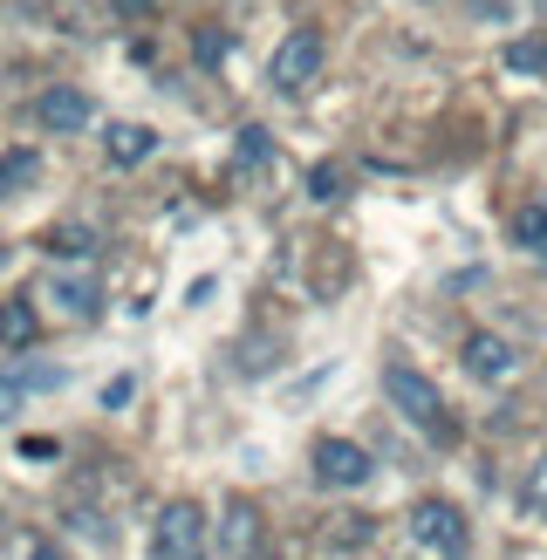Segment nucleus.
<instances>
[{"label": "nucleus", "mask_w": 547, "mask_h": 560, "mask_svg": "<svg viewBox=\"0 0 547 560\" xmlns=\"http://www.w3.org/2000/svg\"><path fill=\"white\" fill-rule=\"evenodd\" d=\"M410 540L438 560H465L473 553V526H465V513L452 499H418V506H410Z\"/></svg>", "instance_id": "nucleus-3"}, {"label": "nucleus", "mask_w": 547, "mask_h": 560, "mask_svg": "<svg viewBox=\"0 0 547 560\" xmlns=\"http://www.w3.org/2000/svg\"><path fill=\"white\" fill-rule=\"evenodd\" d=\"M42 246H48V254H62V260H90L96 254V233L90 226H55Z\"/></svg>", "instance_id": "nucleus-16"}, {"label": "nucleus", "mask_w": 547, "mask_h": 560, "mask_svg": "<svg viewBox=\"0 0 547 560\" xmlns=\"http://www.w3.org/2000/svg\"><path fill=\"white\" fill-rule=\"evenodd\" d=\"M35 335H42V322H35V301H0V349H35Z\"/></svg>", "instance_id": "nucleus-11"}, {"label": "nucleus", "mask_w": 547, "mask_h": 560, "mask_svg": "<svg viewBox=\"0 0 547 560\" xmlns=\"http://www.w3.org/2000/svg\"><path fill=\"white\" fill-rule=\"evenodd\" d=\"M103 144H109V164H124V172H130V164H144L158 151V137H151V124H109Z\"/></svg>", "instance_id": "nucleus-10"}, {"label": "nucleus", "mask_w": 547, "mask_h": 560, "mask_svg": "<svg viewBox=\"0 0 547 560\" xmlns=\"http://www.w3.org/2000/svg\"><path fill=\"white\" fill-rule=\"evenodd\" d=\"M507 69H527V75H547V42H513V48H507Z\"/></svg>", "instance_id": "nucleus-19"}, {"label": "nucleus", "mask_w": 547, "mask_h": 560, "mask_svg": "<svg viewBox=\"0 0 547 560\" xmlns=\"http://www.w3.org/2000/svg\"><path fill=\"white\" fill-rule=\"evenodd\" d=\"M370 471H376V458H370L356 438H322V444H315V479H322L328 492H356V486H370Z\"/></svg>", "instance_id": "nucleus-5"}, {"label": "nucleus", "mask_w": 547, "mask_h": 560, "mask_svg": "<svg viewBox=\"0 0 547 560\" xmlns=\"http://www.w3.org/2000/svg\"><path fill=\"white\" fill-rule=\"evenodd\" d=\"M513 342H500V335H465V370H473L479 383H500V376H513Z\"/></svg>", "instance_id": "nucleus-7"}, {"label": "nucleus", "mask_w": 547, "mask_h": 560, "mask_svg": "<svg viewBox=\"0 0 547 560\" xmlns=\"http://www.w3.org/2000/svg\"><path fill=\"white\" fill-rule=\"evenodd\" d=\"M27 560H69V553H55V547H35V553H27Z\"/></svg>", "instance_id": "nucleus-23"}, {"label": "nucleus", "mask_w": 547, "mask_h": 560, "mask_svg": "<svg viewBox=\"0 0 547 560\" xmlns=\"http://www.w3.org/2000/svg\"><path fill=\"white\" fill-rule=\"evenodd\" d=\"M206 547H212L206 506L199 499H172V506L158 513V526H151V560H206Z\"/></svg>", "instance_id": "nucleus-2"}, {"label": "nucleus", "mask_w": 547, "mask_h": 560, "mask_svg": "<svg viewBox=\"0 0 547 560\" xmlns=\"http://www.w3.org/2000/svg\"><path fill=\"white\" fill-rule=\"evenodd\" d=\"M309 199H322V206L349 199V172H342V164H315V172H309Z\"/></svg>", "instance_id": "nucleus-17"}, {"label": "nucleus", "mask_w": 547, "mask_h": 560, "mask_svg": "<svg viewBox=\"0 0 547 560\" xmlns=\"http://www.w3.org/2000/svg\"><path fill=\"white\" fill-rule=\"evenodd\" d=\"M254 540H260V513L246 506V499H233V506H226V520H219V553H226V560H240V553L254 547Z\"/></svg>", "instance_id": "nucleus-9"}, {"label": "nucleus", "mask_w": 547, "mask_h": 560, "mask_svg": "<svg viewBox=\"0 0 547 560\" xmlns=\"http://www.w3.org/2000/svg\"><path fill=\"white\" fill-rule=\"evenodd\" d=\"M513 246H527L534 260H547V206H527L513 219Z\"/></svg>", "instance_id": "nucleus-15"}, {"label": "nucleus", "mask_w": 547, "mask_h": 560, "mask_svg": "<svg viewBox=\"0 0 547 560\" xmlns=\"http://www.w3.org/2000/svg\"><path fill=\"white\" fill-rule=\"evenodd\" d=\"M35 124L55 130V137H75L82 124H90V96H82V90H48L35 103Z\"/></svg>", "instance_id": "nucleus-6"}, {"label": "nucleus", "mask_w": 547, "mask_h": 560, "mask_svg": "<svg viewBox=\"0 0 547 560\" xmlns=\"http://www.w3.org/2000/svg\"><path fill=\"white\" fill-rule=\"evenodd\" d=\"M226 55H233V35H226V27H191V62H199V69H219Z\"/></svg>", "instance_id": "nucleus-14"}, {"label": "nucleus", "mask_w": 547, "mask_h": 560, "mask_svg": "<svg viewBox=\"0 0 547 560\" xmlns=\"http://www.w3.org/2000/svg\"><path fill=\"white\" fill-rule=\"evenodd\" d=\"M14 404H21V383L8 376V383H0V417H14Z\"/></svg>", "instance_id": "nucleus-21"}, {"label": "nucleus", "mask_w": 547, "mask_h": 560, "mask_svg": "<svg viewBox=\"0 0 547 560\" xmlns=\"http://www.w3.org/2000/svg\"><path fill=\"white\" fill-rule=\"evenodd\" d=\"M130 389H137L130 376H117V383H103V410H109V404H130Z\"/></svg>", "instance_id": "nucleus-20"}, {"label": "nucleus", "mask_w": 547, "mask_h": 560, "mask_svg": "<svg viewBox=\"0 0 547 560\" xmlns=\"http://www.w3.org/2000/svg\"><path fill=\"white\" fill-rule=\"evenodd\" d=\"M48 301L62 307L69 322H96V315H103V294H96V280H82V273H55V280H48Z\"/></svg>", "instance_id": "nucleus-8"}, {"label": "nucleus", "mask_w": 547, "mask_h": 560, "mask_svg": "<svg viewBox=\"0 0 547 560\" xmlns=\"http://www.w3.org/2000/svg\"><path fill=\"white\" fill-rule=\"evenodd\" d=\"M267 158H274V137H267L260 124H246V130H240V144H233V172H260Z\"/></svg>", "instance_id": "nucleus-13"}, {"label": "nucleus", "mask_w": 547, "mask_h": 560, "mask_svg": "<svg viewBox=\"0 0 547 560\" xmlns=\"http://www.w3.org/2000/svg\"><path fill=\"white\" fill-rule=\"evenodd\" d=\"M42 185V158L35 151H0V199H21V191H35Z\"/></svg>", "instance_id": "nucleus-12"}, {"label": "nucleus", "mask_w": 547, "mask_h": 560, "mask_svg": "<svg viewBox=\"0 0 547 560\" xmlns=\"http://www.w3.org/2000/svg\"><path fill=\"white\" fill-rule=\"evenodd\" d=\"M322 62H328V42L315 35V27H294V35H288L281 48H274L267 82H274L281 96H301V90H309V82L322 75Z\"/></svg>", "instance_id": "nucleus-4"}, {"label": "nucleus", "mask_w": 547, "mask_h": 560, "mask_svg": "<svg viewBox=\"0 0 547 560\" xmlns=\"http://www.w3.org/2000/svg\"><path fill=\"white\" fill-rule=\"evenodd\" d=\"M383 397H391V410L404 417V424L452 438V417H445V397H438V383L418 376L410 362H391V370H383Z\"/></svg>", "instance_id": "nucleus-1"}, {"label": "nucleus", "mask_w": 547, "mask_h": 560, "mask_svg": "<svg viewBox=\"0 0 547 560\" xmlns=\"http://www.w3.org/2000/svg\"><path fill=\"white\" fill-rule=\"evenodd\" d=\"M520 506H527L534 520L547 513V452H540V458L527 465V486H520Z\"/></svg>", "instance_id": "nucleus-18"}, {"label": "nucleus", "mask_w": 547, "mask_h": 560, "mask_svg": "<svg viewBox=\"0 0 547 560\" xmlns=\"http://www.w3.org/2000/svg\"><path fill=\"white\" fill-rule=\"evenodd\" d=\"M109 8H117V14H144L151 0H109Z\"/></svg>", "instance_id": "nucleus-22"}]
</instances>
